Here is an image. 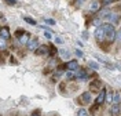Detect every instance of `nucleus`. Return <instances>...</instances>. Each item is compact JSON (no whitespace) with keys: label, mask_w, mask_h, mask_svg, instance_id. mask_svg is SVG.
<instances>
[{"label":"nucleus","mask_w":121,"mask_h":116,"mask_svg":"<svg viewBox=\"0 0 121 116\" xmlns=\"http://www.w3.org/2000/svg\"><path fill=\"white\" fill-rule=\"evenodd\" d=\"M88 65H90V68H92V69H98L99 68V65L96 64V62H94V61H90L88 62Z\"/></svg>","instance_id":"obj_23"},{"label":"nucleus","mask_w":121,"mask_h":116,"mask_svg":"<svg viewBox=\"0 0 121 116\" xmlns=\"http://www.w3.org/2000/svg\"><path fill=\"white\" fill-rule=\"evenodd\" d=\"M63 66H65V65L59 66V69H58L56 72H55V73H54V80H58V79L62 76V73H63Z\"/></svg>","instance_id":"obj_15"},{"label":"nucleus","mask_w":121,"mask_h":116,"mask_svg":"<svg viewBox=\"0 0 121 116\" xmlns=\"http://www.w3.org/2000/svg\"><path fill=\"white\" fill-rule=\"evenodd\" d=\"M113 100H114V94L110 93V94H107V95H106V100L105 101H107V102H110V104H112V102H113Z\"/></svg>","instance_id":"obj_21"},{"label":"nucleus","mask_w":121,"mask_h":116,"mask_svg":"<svg viewBox=\"0 0 121 116\" xmlns=\"http://www.w3.org/2000/svg\"><path fill=\"white\" fill-rule=\"evenodd\" d=\"M23 21H26L29 25H36V23H37L33 18H30V17H23Z\"/></svg>","instance_id":"obj_19"},{"label":"nucleus","mask_w":121,"mask_h":116,"mask_svg":"<svg viewBox=\"0 0 121 116\" xmlns=\"http://www.w3.org/2000/svg\"><path fill=\"white\" fill-rule=\"evenodd\" d=\"M6 3H7V4H13V6H14V4H17V0H6Z\"/></svg>","instance_id":"obj_28"},{"label":"nucleus","mask_w":121,"mask_h":116,"mask_svg":"<svg viewBox=\"0 0 121 116\" xmlns=\"http://www.w3.org/2000/svg\"><path fill=\"white\" fill-rule=\"evenodd\" d=\"M102 18L106 19V21H112V22H116V23L121 19V17L117 15V14H114L113 11H103L102 13Z\"/></svg>","instance_id":"obj_3"},{"label":"nucleus","mask_w":121,"mask_h":116,"mask_svg":"<svg viewBox=\"0 0 121 116\" xmlns=\"http://www.w3.org/2000/svg\"><path fill=\"white\" fill-rule=\"evenodd\" d=\"M35 54L36 55H47V54H50V50H48V47L47 46H40L35 51Z\"/></svg>","instance_id":"obj_7"},{"label":"nucleus","mask_w":121,"mask_h":116,"mask_svg":"<svg viewBox=\"0 0 121 116\" xmlns=\"http://www.w3.org/2000/svg\"><path fill=\"white\" fill-rule=\"evenodd\" d=\"M120 111H121V108H120L118 104H114L113 107H110V109H109V112H110V115L112 116H117Z\"/></svg>","instance_id":"obj_10"},{"label":"nucleus","mask_w":121,"mask_h":116,"mask_svg":"<svg viewBox=\"0 0 121 116\" xmlns=\"http://www.w3.org/2000/svg\"><path fill=\"white\" fill-rule=\"evenodd\" d=\"M77 116H90V113H88V111L84 108H80L78 111H77Z\"/></svg>","instance_id":"obj_17"},{"label":"nucleus","mask_w":121,"mask_h":116,"mask_svg":"<svg viewBox=\"0 0 121 116\" xmlns=\"http://www.w3.org/2000/svg\"><path fill=\"white\" fill-rule=\"evenodd\" d=\"M91 100H92V95H91L90 91H85V93L81 94V102L83 104H90Z\"/></svg>","instance_id":"obj_8"},{"label":"nucleus","mask_w":121,"mask_h":116,"mask_svg":"<svg viewBox=\"0 0 121 116\" xmlns=\"http://www.w3.org/2000/svg\"><path fill=\"white\" fill-rule=\"evenodd\" d=\"M44 22H45V25H54V23H55V21H54V19H51V18H47V19H44Z\"/></svg>","instance_id":"obj_24"},{"label":"nucleus","mask_w":121,"mask_h":116,"mask_svg":"<svg viewBox=\"0 0 121 116\" xmlns=\"http://www.w3.org/2000/svg\"><path fill=\"white\" fill-rule=\"evenodd\" d=\"M99 8H100V3H99L98 0H94L90 6V11L91 13H95V11H98Z\"/></svg>","instance_id":"obj_11"},{"label":"nucleus","mask_w":121,"mask_h":116,"mask_svg":"<svg viewBox=\"0 0 121 116\" xmlns=\"http://www.w3.org/2000/svg\"><path fill=\"white\" fill-rule=\"evenodd\" d=\"M74 53H76V55H77V57H80V58H81V57L84 55V54H83V51H81V50H78V48L76 50Z\"/></svg>","instance_id":"obj_25"},{"label":"nucleus","mask_w":121,"mask_h":116,"mask_svg":"<svg viewBox=\"0 0 121 116\" xmlns=\"http://www.w3.org/2000/svg\"><path fill=\"white\" fill-rule=\"evenodd\" d=\"M76 79L80 80V82H85V80L88 79V75H87V72L84 69H78L77 73H76Z\"/></svg>","instance_id":"obj_5"},{"label":"nucleus","mask_w":121,"mask_h":116,"mask_svg":"<svg viewBox=\"0 0 121 116\" xmlns=\"http://www.w3.org/2000/svg\"><path fill=\"white\" fill-rule=\"evenodd\" d=\"M90 87L92 88V90H98V88H100V80H98V79L94 80V82L90 84Z\"/></svg>","instance_id":"obj_16"},{"label":"nucleus","mask_w":121,"mask_h":116,"mask_svg":"<svg viewBox=\"0 0 121 116\" xmlns=\"http://www.w3.org/2000/svg\"><path fill=\"white\" fill-rule=\"evenodd\" d=\"M6 48H7V40L0 36V50H6Z\"/></svg>","instance_id":"obj_18"},{"label":"nucleus","mask_w":121,"mask_h":116,"mask_svg":"<svg viewBox=\"0 0 121 116\" xmlns=\"http://www.w3.org/2000/svg\"><path fill=\"white\" fill-rule=\"evenodd\" d=\"M55 43H58V44H62V43H63V40H62L60 37H55Z\"/></svg>","instance_id":"obj_30"},{"label":"nucleus","mask_w":121,"mask_h":116,"mask_svg":"<svg viewBox=\"0 0 121 116\" xmlns=\"http://www.w3.org/2000/svg\"><path fill=\"white\" fill-rule=\"evenodd\" d=\"M65 77H66L68 80H72V79H73V70H68V72L65 73Z\"/></svg>","instance_id":"obj_22"},{"label":"nucleus","mask_w":121,"mask_h":116,"mask_svg":"<svg viewBox=\"0 0 121 116\" xmlns=\"http://www.w3.org/2000/svg\"><path fill=\"white\" fill-rule=\"evenodd\" d=\"M120 108H121V102H120Z\"/></svg>","instance_id":"obj_32"},{"label":"nucleus","mask_w":121,"mask_h":116,"mask_svg":"<svg viewBox=\"0 0 121 116\" xmlns=\"http://www.w3.org/2000/svg\"><path fill=\"white\" fill-rule=\"evenodd\" d=\"M0 36L3 39H10V29H8V26H3V28H0Z\"/></svg>","instance_id":"obj_9"},{"label":"nucleus","mask_w":121,"mask_h":116,"mask_svg":"<svg viewBox=\"0 0 121 116\" xmlns=\"http://www.w3.org/2000/svg\"><path fill=\"white\" fill-rule=\"evenodd\" d=\"M83 1H84V0H77V3H76V6H81V4H83Z\"/></svg>","instance_id":"obj_31"},{"label":"nucleus","mask_w":121,"mask_h":116,"mask_svg":"<svg viewBox=\"0 0 121 116\" xmlns=\"http://www.w3.org/2000/svg\"><path fill=\"white\" fill-rule=\"evenodd\" d=\"M17 37H18V42H19V44H22V46H28V43H29L30 40V35L29 32H25V31H18L17 33Z\"/></svg>","instance_id":"obj_2"},{"label":"nucleus","mask_w":121,"mask_h":116,"mask_svg":"<svg viewBox=\"0 0 121 116\" xmlns=\"http://www.w3.org/2000/svg\"><path fill=\"white\" fill-rule=\"evenodd\" d=\"M44 36H45V39H48V40H50V39H51V32H47V31H45Z\"/></svg>","instance_id":"obj_29"},{"label":"nucleus","mask_w":121,"mask_h":116,"mask_svg":"<svg viewBox=\"0 0 121 116\" xmlns=\"http://www.w3.org/2000/svg\"><path fill=\"white\" fill-rule=\"evenodd\" d=\"M95 39H96V42L98 43H100V42H103L106 39V33H105V28H103V25H100V26H98L96 29H95Z\"/></svg>","instance_id":"obj_4"},{"label":"nucleus","mask_w":121,"mask_h":116,"mask_svg":"<svg viewBox=\"0 0 121 116\" xmlns=\"http://www.w3.org/2000/svg\"><path fill=\"white\" fill-rule=\"evenodd\" d=\"M116 37H117V40H118V42L121 43V29H120L118 32H117V35H116Z\"/></svg>","instance_id":"obj_27"},{"label":"nucleus","mask_w":121,"mask_h":116,"mask_svg":"<svg viewBox=\"0 0 121 116\" xmlns=\"http://www.w3.org/2000/svg\"><path fill=\"white\" fill-rule=\"evenodd\" d=\"M113 102H114V104H120V102H121V94L120 93H116V94H114Z\"/></svg>","instance_id":"obj_20"},{"label":"nucleus","mask_w":121,"mask_h":116,"mask_svg":"<svg viewBox=\"0 0 121 116\" xmlns=\"http://www.w3.org/2000/svg\"><path fill=\"white\" fill-rule=\"evenodd\" d=\"M114 1H118V0H105V1H103V6H107V4L114 3Z\"/></svg>","instance_id":"obj_26"},{"label":"nucleus","mask_w":121,"mask_h":116,"mask_svg":"<svg viewBox=\"0 0 121 116\" xmlns=\"http://www.w3.org/2000/svg\"><path fill=\"white\" fill-rule=\"evenodd\" d=\"M103 28H105V33H106V39L112 43L114 39H116V35H117V32L114 29V26L112 23H105L103 25Z\"/></svg>","instance_id":"obj_1"},{"label":"nucleus","mask_w":121,"mask_h":116,"mask_svg":"<svg viewBox=\"0 0 121 116\" xmlns=\"http://www.w3.org/2000/svg\"><path fill=\"white\" fill-rule=\"evenodd\" d=\"M40 44H39V40L37 39H33V40H29V43H28V48H29L30 51H36Z\"/></svg>","instance_id":"obj_6"},{"label":"nucleus","mask_w":121,"mask_h":116,"mask_svg":"<svg viewBox=\"0 0 121 116\" xmlns=\"http://www.w3.org/2000/svg\"><path fill=\"white\" fill-rule=\"evenodd\" d=\"M58 53H59V55L63 58V60H69V57H70L69 50H65V48H59V50H58Z\"/></svg>","instance_id":"obj_14"},{"label":"nucleus","mask_w":121,"mask_h":116,"mask_svg":"<svg viewBox=\"0 0 121 116\" xmlns=\"http://www.w3.org/2000/svg\"><path fill=\"white\" fill-rule=\"evenodd\" d=\"M106 100V90H102L100 91V94L98 95V98H96V104L98 105H100V104H103Z\"/></svg>","instance_id":"obj_13"},{"label":"nucleus","mask_w":121,"mask_h":116,"mask_svg":"<svg viewBox=\"0 0 121 116\" xmlns=\"http://www.w3.org/2000/svg\"><path fill=\"white\" fill-rule=\"evenodd\" d=\"M66 66H68L69 70H76L77 68H78V62L76 61V60H72V61L68 62V65H66Z\"/></svg>","instance_id":"obj_12"}]
</instances>
